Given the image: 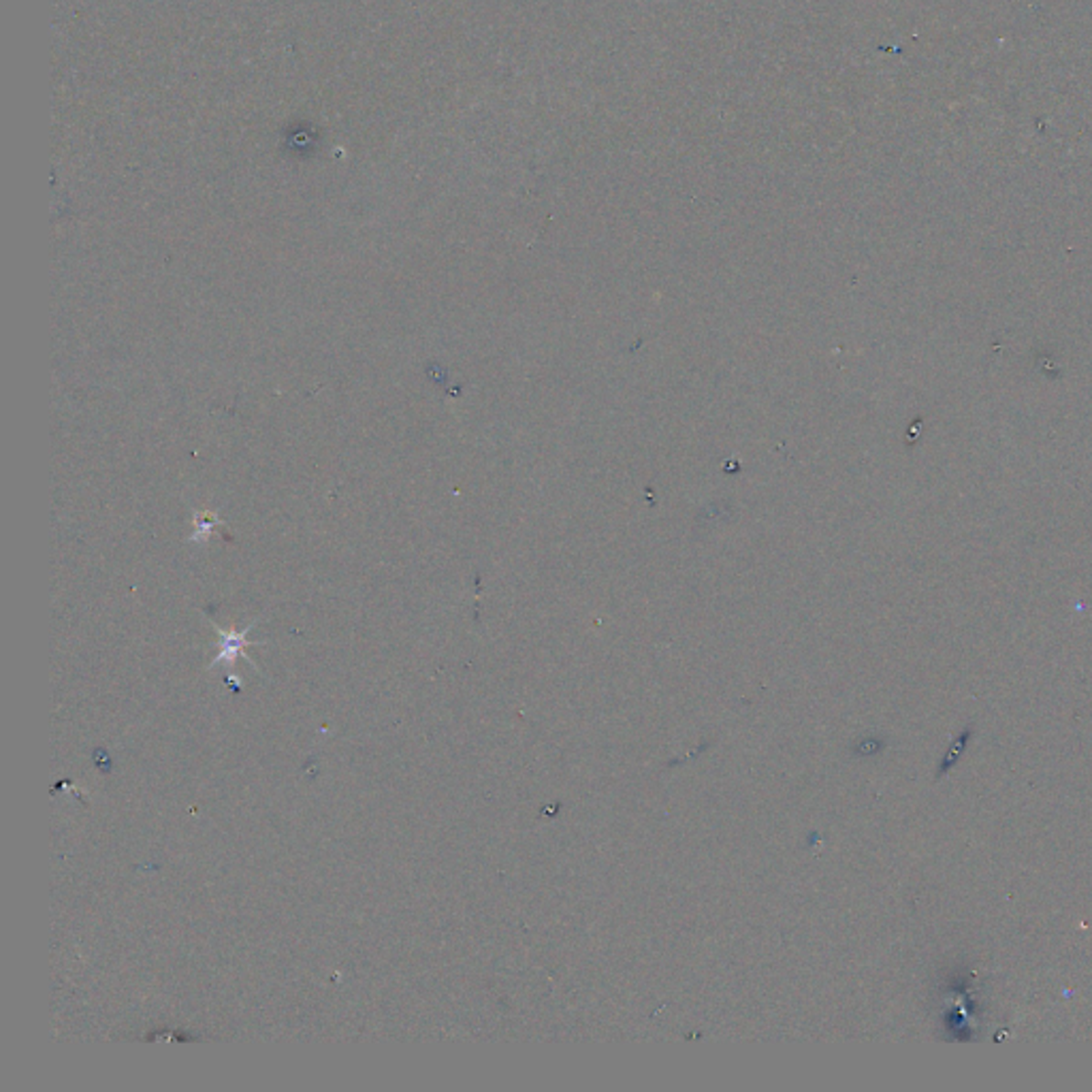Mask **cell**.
I'll return each instance as SVG.
<instances>
[{
	"instance_id": "obj_1",
	"label": "cell",
	"mask_w": 1092,
	"mask_h": 1092,
	"mask_svg": "<svg viewBox=\"0 0 1092 1092\" xmlns=\"http://www.w3.org/2000/svg\"><path fill=\"white\" fill-rule=\"evenodd\" d=\"M218 629V636H220V640H218V655L216 659L211 661L209 668H216L220 664H235L240 658H246V647H250V640H248V632L254 627V623H250L246 629H220L218 626H214Z\"/></svg>"
},
{
	"instance_id": "obj_2",
	"label": "cell",
	"mask_w": 1092,
	"mask_h": 1092,
	"mask_svg": "<svg viewBox=\"0 0 1092 1092\" xmlns=\"http://www.w3.org/2000/svg\"><path fill=\"white\" fill-rule=\"evenodd\" d=\"M195 531H192V536L188 538V542H208L209 536H211V530L216 528V525H220L222 521L218 519L214 512H195Z\"/></svg>"
}]
</instances>
